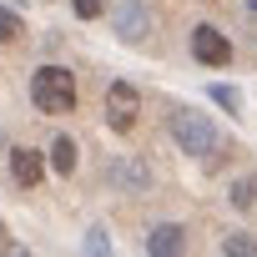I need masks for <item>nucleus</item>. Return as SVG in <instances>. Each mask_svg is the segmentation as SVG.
<instances>
[{
  "label": "nucleus",
  "mask_w": 257,
  "mask_h": 257,
  "mask_svg": "<svg viewBox=\"0 0 257 257\" xmlns=\"http://www.w3.org/2000/svg\"><path fill=\"white\" fill-rule=\"evenodd\" d=\"M142 116V96L132 81H111L106 86V121H111V132H132Z\"/></svg>",
  "instance_id": "nucleus-3"
},
{
  "label": "nucleus",
  "mask_w": 257,
  "mask_h": 257,
  "mask_svg": "<svg viewBox=\"0 0 257 257\" xmlns=\"http://www.w3.org/2000/svg\"><path fill=\"white\" fill-rule=\"evenodd\" d=\"M0 152H6V126H0Z\"/></svg>",
  "instance_id": "nucleus-16"
},
{
  "label": "nucleus",
  "mask_w": 257,
  "mask_h": 257,
  "mask_svg": "<svg viewBox=\"0 0 257 257\" xmlns=\"http://www.w3.org/2000/svg\"><path fill=\"white\" fill-rule=\"evenodd\" d=\"M26 36V26H21V16L16 11H6V6H0V41H21Z\"/></svg>",
  "instance_id": "nucleus-12"
},
{
  "label": "nucleus",
  "mask_w": 257,
  "mask_h": 257,
  "mask_svg": "<svg viewBox=\"0 0 257 257\" xmlns=\"http://www.w3.org/2000/svg\"><path fill=\"white\" fill-rule=\"evenodd\" d=\"M111 26H116V36L121 41H147L152 36V11L142 6V0H116V6H111Z\"/></svg>",
  "instance_id": "nucleus-4"
},
{
  "label": "nucleus",
  "mask_w": 257,
  "mask_h": 257,
  "mask_svg": "<svg viewBox=\"0 0 257 257\" xmlns=\"http://www.w3.org/2000/svg\"><path fill=\"white\" fill-rule=\"evenodd\" d=\"M172 137H177V147H182L187 157H202V162H217V152H222L212 121L197 116V111H177V116H172Z\"/></svg>",
  "instance_id": "nucleus-2"
},
{
  "label": "nucleus",
  "mask_w": 257,
  "mask_h": 257,
  "mask_svg": "<svg viewBox=\"0 0 257 257\" xmlns=\"http://www.w3.org/2000/svg\"><path fill=\"white\" fill-rule=\"evenodd\" d=\"M217 252H222V257H257V242H252L247 232H232V237H222Z\"/></svg>",
  "instance_id": "nucleus-11"
},
{
  "label": "nucleus",
  "mask_w": 257,
  "mask_h": 257,
  "mask_svg": "<svg viewBox=\"0 0 257 257\" xmlns=\"http://www.w3.org/2000/svg\"><path fill=\"white\" fill-rule=\"evenodd\" d=\"M31 101H36L46 116H66V111H76V81H71V71H61V66H41V71L31 76Z\"/></svg>",
  "instance_id": "nucleus-1"
},
{
  "label": "nucleus",
  "mask_w": 257,
  "mask_h": 257,
  "mask_svg": "<svg viewBox=\"0 0 257 257\" xmlns=\"http://www.w3.org/2000/svg\"><path fill=\"white\" fill-rule=\"evenodd\" d=\"M71 6H76V16H81V21H96V16L106 11V0H71Z\"/></svg>",
  "instance_id": "nucleus-14"
},
{
  "label": "nucleus",
  "mask_w": 257,
  "mask_h": 257,
  "mask_svg": "<svg viewBox=\"0 0 257 257\" xmlns=\"http://www.w3.org/2000/svg\"><path fill=\"white\" fill-rule=\"evenodd\" d=\"M212 101H217V106H227V111H237V106H242V96H237L232 86H212Z\"/></svg>",
  "instance_id": "nucleus-13"
},
{
  "label": "nucleus",
  "mask_w": 257,
  "mask_h": 257,
  "mask_svg": "<svg viewBox=\"0 0 257 257\" xmlns=\"http://www.w3.org/2000/svg\"><path fill=\"white\" fill-rule=\"evenodd\" d=\"M106 177H111V187H121V192H147V187H152V167H147L142 157H121V162H111Z\"/></svg>",
  "instance_id": "nucleus-6"
},
{
  "label": "nucleus",
  "mask_w": 257,
  "mask_h": 257,
  "mask_svg": "<svg viewBox=\"0 0 257 257\" xmlns=\"http://www.w3.org/2000/svg\"><path fill=\"white\" fill-rule=\"evenodd\" d=\"M192 56H197L202 66H227V61H232V41H227L217 26H197V31H192Z\"/></svg>",
  "instance_id": "nucleus-5"
},
{
  "label": "nucleus",
  "mask_w": 257,
  "mask_h": 257,
  "mask_svg": "<svg viewBox=\"0 0 257 257\" xmlns=\"http://www.w3.org/2000/svg\"><path fill=\"white\" fill-rule=\"evenodd\" d=\"M227 202H232L237 212H252V207H257V172H252V177H237V182L227 187Z\"/></svg>",
  "instance_id": "nucleus-9"
},
{
  "label": "nucleus",
  "mask_w": 257,
  "mask_h": 257,
  "mask_svg": "<svg viewBox=\"0 0 257 257\" xmlns=\"http://www.w3.org/2000/svg\"><path fill=\"white\" fill-rule=\"evenodd\" d=\"M182 247H187V232H182L177 222H162V227L147 232V252H152V257H177Z\"/></svg>",
  "instance_id": "nucleus-8"
},
{
  "label": "nucleus",
  "mask_w": 257,
  "mask_h": 257,
  "mask_svg": "<svg viewBox=\"0 0 257 257\" xmlns=\"http://www.w3.org/2000/svg\"><path fill=\"white\" fill-rule=\"evenodd\" d=\"M11 177H16L21 187H36V182L46 177V157H41L36 147H16V152H11Z\"/></svg>",
  "instance_id": "nucleus-7"
},
{
  "label": "nucleus",
  "mask_w": 257,
  "mask_h": 257,
  "mask_svg": "<svg viewBox=\"0 0 257 257\" xmlns=\"http://www.w3.org/2000/svg\"><path fill=\"white\" fill-rule=\"evenodd\" d=\"M86 252H111V237H106L101 227H91V232H86Z\"/></svg>",
  "instance_id": "nucleus-15"
},
{
  "label": "nucleus",
  "mask_w": 257,
  "mask_h": 257,
  "mask_svg": "<svg viewBox=\"0 0 257 257\" xmlns=\"http://www.w3.org/2000/svg\"><path fill=\"white\" fill-rule=\"evenodd\" d=\"M51 167H56L61 177L76 172V142H71V137H56V142H51Z\"/></svg>",
  "instance_id": "nucleus-10"
}]
</instances>
